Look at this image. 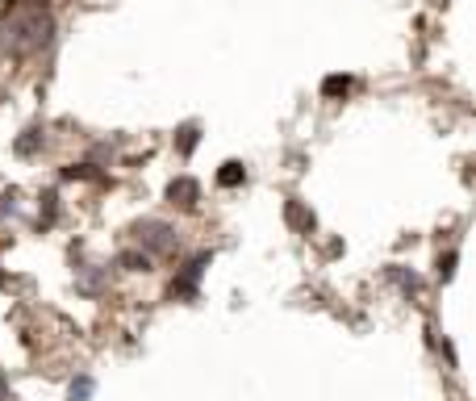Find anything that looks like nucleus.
<instances>
[{
	"label": "nucleus",
	"mask_w": 476,
	"mask_h": 401,
	"mask_svg": "<svg viewBox=\"0 0 476 401\" xmlns=\"http://www.w3.org/2000/svg\"><path fill=\"white\" fill-rule=\"evenodd\" d=\"M138 238H146V247H150V251H172V247H176L172 230H168V226H159V222L138 226Z\"/></svg>",
	"instance_id": "obj_1"
},
{
	"label": "nucleus",
	"mask_w": 476,
	"mask_h": 401,
	"mask_svg": "<svg viewBox=\"0 0 476 401\" xmlns=\"http://www.w3.org/2000/svg\"><path fill=\"white\" fill-rule=\"evenodd\" d=\"M88 393H92V380H88V376H80V380L71 385V401H84Z\"/></svg>",
	"instance_id": "obj_2"
},
{
	"label": "nucleus",
	"mask_w": 476,
	"mask_h": 401,
	"mask_svg": "<svg viewBox=\"0 0 476 401\" xmlns=\"http://www.w3.org/2000/svg\"><path fill=\"white\" fill-rule=\"evenodd\" d=\"M242 180V168L238 163H226V172H222V184H238Z\"/></svg>",
	"instance_id": "obj_3"
},
{
	"label": "nucleus",
	"mask_w": 476,
	"mask_h": 401,
	"mask_svg": "<svg viewBox=\"0 0 476 401\" xmlns=\"http://www.w3.org/2000/svg\"><path fill=\"white\" fill-rule=\"evenodd\" d=\"M172 196H196V184H192V180H180V184H172Z\"/></svg>",
	"instance_id": "obj_4"
},
{
	"label": "nucleus",
	"mask_w": 476,
	"mask_h": 401,
	"mask_svg": "<svg viewBox=\"0 0 476 401\" xmlns=\"http://www.w3.org/2000/svg\"><path fill=\"white\" fill-rule=\"evenodd\" d=\"M326 92H330V96H335V92H347V80H339V76L326 80Z\"/></svg>",
	"instance_id": "obj_5"
}]
</instances>
